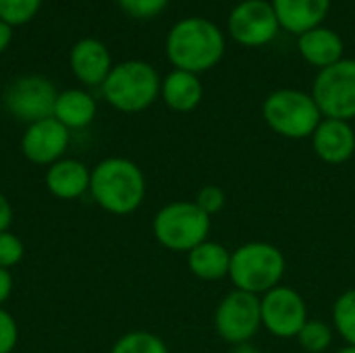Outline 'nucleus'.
I'll return each instance as SVG.
<instances>
[{"label": "nucleus", "instance_id": "1", "mask_svg": "<svg viewBox=\"0 0 355 353\" xmlns=\"http://www.w3.org/2000/svg\"><path fill=\"white\" fill-rule=\"evenodd\" d=\"M164 50L175 69L200 75L223 60L227 42L223 29L210 19L185 17L166 33Z\"/></svg>", "mask_w": 355, "mask_h": 353}, {"label": "nucleus", "instance_id": "2", "mask_svg": "<svg viewBox=\"0 0 355 353\" xmlns=\"http://www.w3.org/2000/svg\"><path fill=\"white\" fill-rule=\"evenodd\" d=\"M89 193L102 210L125 216L144 204L146 177L127 158H106L92 171Z\"/></svg>", "mask_w": 355, "mask_h": 353}, {"label": "nucleus", "instance_id": "3", "mask_svg": "<svg viewBox=\"0 0 355 353\" xmlns=\"http://www.w3.org/2000/svg\"><path fill=\"white\" fill-rule=\"evenodd\" d=\"M285 268V256L277 246L268 241H250L231 252L229 279L235 289L260 298L281 285Z\"/></svg>", "mask_w": 355, "mask_h": 353}, {"label": "nucleus", "instance_id": "4", "mask_svg": "<svg viewBox=\"0 0 355 353\" xmlns=\"http://www.w3.org/2000/svg\"><path fill=\"white\" fill-rule=\"evenodd\" d=\"M162 79L146 60H123L102 83L104 100L121 112H141L160 96Z\"/></svg>", "mask_w": 355, "mask_h": 353}, {"label": "nucleus", "instance_id": "5", "mask_svg": "<svg viewBox=\"0 0 355 353\" xmlns=\"http://www.w3.org/2000/svg\"><path fill=\"white\" fill-rule=\"evenodd\" d=\"M262 117L277 135L287 139L312 137L324 119L312 94L293 87L272 92L262 104Z\"/></svg>", "mask_w": 355, "mask_h": 353}, {"label": "nucleus", "instance_id": "6", "mask_svg": "<svg viewBox=\"0 0 355 353\" xmlns=\"http://www.w3.org/2000/svg\"><path fill=\"white\" fill-rule=\"evenodd\" d=\"M212 218L196 202H171L162 206L152 223L156 241L171 252H191L210 235Z\"/></svg>", "mask_w": 355, "mask_h": 353}, {"label": "nucleus", "instance_id": "7", "mask_svg": "<svg viewBox=\"0 0 355 353\" xmlns=\"http://www.w3.org/2000/svg\"><path fill=\"white\" fill-rule=\"evenodd\" d=\"M324 119L354 121L355 119V58H343L333 67L322 69L312 87Z\"/></svg>", "mask_w": 355, "mask_h": 353}, {"label": "nucleus", "instance_id": "8", "mask_svg": "<svg viewBox=\"0 0 355 353\" xmlns=\"http://www.w3.org/2000/svg\"><path fill=\"white\" fill-rule=\"evenodd\" d=\"M262 327L260 298L233 289L227 293L214 312V329L218 337L231 345L252 343Z\"/></svg>", "mask_w": 355, "mask_h": 353}, {"label": "nucleus", "instance_id": "9", "mask_svg": "<svg viewBox=\"0 0 355 353\" xmlns=\"http://www.w3.org/2000/svg\"><path fill=\"white\" fill-rule=\"evenodd\" d=\"M56 96L54 83L44 75H21L6 87L4 106L15 119L31 125L52 117Z\"/></svg>", "mask_w": 355, "mask_h": 353}, {"label": "nucleus", "instance_id": "10", "mask_svg": "<svg viewBox=\"0 0 355 353\" xmlns=\"http://www.w3.org/2000/svg\"><path fill=\"white\" fill-rule=\"evenodd\" d=\"M262 327L279 339H295L308 318L306 300L291 287L279 285L260 298Z\"/></svg>", "mask_w": 355, "mask_h": 353}, {"label": "nucleus", "instance_id": "11", "mask_svg": "<svg viewBox=\"0 0 355 353\" xmlns=\"http://www.w3.org/2000/svg\"><path fill=\"white\" fill-rule=\"evenodd\" d=\"M231 37L245 48H260L270 44L281 25L272 2L268 0H243L239 2L227 21Z\"/></svg>", "mask_w": 355, "mask_h": 353}, {"label": "nucleus", "instance_id": "12", "mask_svg": "<svg viewBox=\"0 0 355 353\" xmlns=\"http://www.w3.org/2000/svg\"><path fill=\"white\" fill-rule=\"evenodd\" d=\"M71 133L64 125H60L54 117L35 121L27 125L21 137V152L33 164L50 166L62 158L69 148Z\"/></svg>", "mask_w": 355, "mask_h": 353}, {"label": "nucleus", "instance_id": "13", "mask_svg": "<svg viewBox=\"0 0 355 353\" xmlns=\"http://www.w3.org/2000/svg\"><path fill=\"white\" fill-rule=\"evenodd\" d=\"M69 64L75 79L83 85H100L112 71V56L104 42L98 37H81L73 44L69 54Z\"/></svg>", "mask_w": 355, "mask_h": 353}, {"label": "nucleus", "instance_id": "14", "mask_svg": "<svg viewBox=\"0 0 355 353\" xmlns=\"http://www.w3.org/2000/svg\"><path fill=\"white\" fill-rule=\"evenodd\" d=\"M312 148L327 164H343L355 154V131L352 123L322 119L312 133Z\"/></svg>", "mask_w": 355, "mask_h": 353}, {"label": "nucleus", "instance_id": "15", "mask_svg": "<svg viewBox=\"0 0 355 353\" xmlns=\"http://www.w3.org/2000/svg\"><path fill=\"white\" fill-rule=\"evenodd\" d=\"M281 29L302 35L320 27L331 10V0H272Z\"/></svg>", "mask_w": 355, "mask_h": 353}, {"label": "nucleus", "instance_id": "16", "mask_svg": "<svg viewBox=\"0 0 355 353\" xmlns=\"http://www.w3.org/2000/svg\"><path fill=\"white\" fill-rule=\"evenodd\" d=\"M92 171L79 160L60 158L46 171V187L58 200H77L89 191Z\"/></svg>", "mask_w": 355, "mask_h": 353}, {"label": "nucleus", "instance_id": "17", "mask_svg": "<svg viewBox=\"0 0 355 353\" xmlns=\"http://www.w3.org/2000/svg\"><path fill=\"white\" fill-rule=\"evenodd\" d=\"M297 50L306 62L318 67L320 71L333 67L335 62L343 60V40L337 31L329 27H314L302 35H297Z\"/></svg>", "mask_w": 355, "mask_h": 353}, {"label": "nucleus", "instance_id": "18", "mask_svg": "<svg viewBox=\"0 0 355 353\" xmlns=\"http://www.w3.org/2000/svg\"><path fill=\"white\" fill-rule=\"evenodd\" d=\"M160 96L164 104L175 112H191L200 106L204 98V85L200 75L173 69L160 85Z\"/></svg>", "mask_w": 355, "mask_h": 353}, {"label": "nucleus", "instance_id": "19", "mask_svg": "<svg viewBox=\"0 0 355 353\" xmlns=\"http://www.w3.org/2000/svg\"><path fill=\"white\" fill-rule=\"evenodd\" d=\"M96 112H98V106H96L94 96L87 94L85 89L73 87V89L58 92L52 117L71 131V129L87 127L96 119Z\"/></svg>", "mask_w": 355, "mask_h": 353}, {"label": "nucleus", "instance_id": "20", "mask_svg": "<svg viewBox=\"0 0 355 353\" xmlns=\"http://www.w3.org/2000/svg\"><path fill=\"white\" fill-rule=\"evenodd\" d=\"M187 266L202 281H220L229 277L231 252L225 246L206 239L204 243L187 252Z\"/></svg>", "mask_w": 355, "mask_h": 353}, {"label": "nucleus", "instance_id": "21", "mask_svg": "<svg viewBox=\"0 0 355 353\" xmlns=\"http://www.w3.org/2000/svg\"><path fill=\"white\" fill-rule=\"evenodd\" d=\"M333 325L347 345H355V289L337 298L333 306Z\"/></svg>", "mask_w": 355, "mask_h": 353}, {"label": "nucleus", "instance_id": "22", "mask_svg": "<svg viewBox=\"0 0 355 353\" xmlns=\"http://www.w3.org/2000/svg\"><path fill=\"white\" fill-rule=\"evenodd\" d=\"M110 353H168L164 341L148 331H133L123 335Z\"/></svg>", "mask_w": 355, "mask_h": 353}, {"label": "nucleus", "instance_id": "23", "mask_svg": "<svg viewBox=\"0 0 355 353\" xmlns=\"http://www.w3.org/2000/svg\"><path fill=\"white\" fill-rule=\"evenodd\" d=\"M333 329L322 320H308L295 337L302 350L308 353H324L333 345Z\"/></svg>", "mask_w": 355, "mask_h": 353}, {"label": "nucleus", "instance_id": "24", "mask_svg": "<svg viewBox=\"0 0 355 353\" xmlns=\"http://www.w3.org/2000/svg\"><path fill=\"white\" fill-rule=\"evenodd\" d=\"M42 8V0H0V21L10 27L29 23Z\"/></svg>", "mask_w": 355, "mask_h": 353}, {"label": "nucleus", "instance_id": "25", "mask_svg": "<svg viewBox=\"0 0 355 353\" xmlns=\"http://www.w3.org/2000/svg\"><path fill=\"white\" fill-rule=\"evenodd\" d=\"M121 10L133 19H152L160 15L171 0H116Z\"/></svg>", "mask_w": 355, "mask_h": 353}, {"label": "nucleus", "instance_id": "26", "mask_svg": "<svg viewBox=\"0 0 355 353\" xmlns=\"http://www.w3.org/2000/svg\"><path fill=\"white\" fill-rule=\"evenodd\" d=\"M23 254H25V246L15 233L10 231L0 233V268L8 270L17 266L23 260Z\"/></svg>", "mask_w": 355, "mask_h": 353}, {"label": "nucleus", "instance_id": "27", "mask_svg": "<svg viewBox=\"0 0 355 353\" xmlns=\"http://www.w3.org/2000/svg\"><path fill=\"white\" fill-rule=\"evenodd\" d=\"M193 202L212 218L214 214H218V212L225 208L227 196H225V191H223L218 185H204V187L198 191V196H196Z\"/></svg>", "mask_w": 355, "mask_h": 353}, {"label": "nucleus", "instance_id": "28", "mask_svg": "<svg viewBox=\"0 0 355 353\" xmlns=\"http://www.w3.org/2000/svg\"><path fill=\"white\" fill-rule=\"evenodd\" d=\"M19 341V329L15 318L0 308V353H12Z\"/></svg>", "mask_w": 355, "mask_h": 353}, {"label": "nucleus", "instance_id": "29", "mask_svg": "<svg viewBox=\"0 0 355 353\" xmlns=\"http://www.w3.org/2000/svg\"><path fill=\"white\" fill-rule=\"evenodd\" d=\"M10 223H12V206L6 200V196L0 193V233L8 231Z\"/></svg>", "mask_w": 355, "mask_h": 353}, {"label": "nucleus", "instance_id": "30", "mask_svg": "<svg viewBox=\"0 0 355 353\" xmlns=\"http://www.w3.org/2000/svg\"><path fill=\"white\" fill-rule=\"evenodd\" d=\"M10 293H12V277H10V270L0 268V308L10 298Z\"/></svg>", "mask_w": 355, "mask_h": 353}, {"label": "nucleus", "instance_id": "31", "mask_svg": "<svg viewBox=\"0 0 355 353\" xmlns=\"http://www.w3.org/2000/svg\"><path fill=\"white\" fill-rule=\"evenodd\" d=\"M12 35H15V27H10L8 23L0 21V54L10 46L12 42Z\"/></svg>", "mask_w": 355, "mask_h": 353}, {"label": "nucleus", "instance_id": "32", "mask_svg": "<svg viewBox=\"0 0 355 353\" xmlns=\"http://www.w3.org/2000/svg\"><path fill=\"white\" fill-rule=\"evenodd\" d=\"M231 353H262L256 345H252V343H243V345H235V350Z\"/></svg>", "mask_w": 355, "mask_h": 353}, {"label": "nucleus", "instance_id": "33", "mask_svg": "<svg viewBox=\"0 0 355 353\" xmlns=\"http://www.w3.org/2000/svg\"><path fill=\"white\" fill-rule=\"evenodd\" d=\"M337 353H355V345H345L343 350H339Z\"/></svg>", "mask_w": 355, "mask_h": 353}]
</instances>
